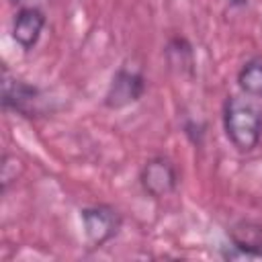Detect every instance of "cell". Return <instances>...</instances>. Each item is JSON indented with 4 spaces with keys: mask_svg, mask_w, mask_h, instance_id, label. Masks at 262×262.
I'll return each instance as SVG.
<instances>
[{
    "mask_svg": "<svg viewBox=\"0 0 262 262\" xmlns=\"http://www.w3.org/2000/svg\"><path fill=\"white\" fill-rule=\"evenodd\" d=\"M223 131L237 151L250 154L256 149L262 139V106L256 98L248 94L227 96L223 104Z\"/></svg>",
    "mask_w": 262,
    "mask_h": 262,
    "instance_id": "6da1fadb",
    "label": "cell"
},
{
    "mask_svg": "<svg viewBox=\"0 0 262 262\" xmlns=\"http://www.w3.org/2000/svg\"><path fill=\"white\" fill-rule=\"evenodd\" d=\"M45 23H47V18H45L43 10H39L35 6H25L12 18V39L25 51H31L39 43Z\"/></svg>",
    "mask_w": 262,
    "mask_h": 262,
    "instance_id": "52a82bcc",
    "label": "cell"
},
{
    "mask_svg": "<svg viewBox=\"0 0 262 262\" xmlns=\"http://www.w3.org/2000/svg\"><path fill=\"white\" fill-rule=\"evenodd\" d=\"M139 184L143 192L151 199L170 196L178 188V170L172 160L164 156H154L141 166Z\"/></svg>",
    "mask_w": 262,
    "mask_h": 262,
    "instance_id": "277c9868",
    "label": "cell"
},
{
    "mask_svg": "<svg viewBox=\"0 0 262 262\" xmlns=\"http://www.w3.org/2000/svg\"><path fill=\"white\" fill-rule=\"evenodd\" d=\"M233 4H244V2H248V0H231Z\"/></svg>",
    "mask_w": 262,
    "mask_h": 262,
    "instance_id": "30bf717a",
    "label": "cell"
},
{
    "mask_svg": "<svg viewBox=\"0 0 262 262\" xmlns=\"http://www.w3.org/2000/svg\"><path fill=\"white\" fill-rule=\"evenodd\" d=\"M80 219H82V229H84L88 250L102 248L106 242H111L119 233L123 225L121 213L115 207L104 203L84 207L80 211Z\"/></svg>",
    "mask_w": 262,
    "mask_h": 262,
    "instance_id": "7a4b0ae2",
    "label": "cell"
},
{
    "mask_svg": "<svg viewBox=\"0 0 262 262\" xmlns=\"http://www.w3.org/2000/svg\"><path fill=\"white\" fill-rule=\"evenodd\" d=\"M225 260H262V225L239 221L229 229V246L221 252Z\"/></svg>",
    "mask_w": 262,
    "mask_h": 262,
    "instance_id": "8992f818",
    "label": "cell"
},
{
    "mask_svg": "<svg viewBox=\"0 0 262 262\" xmlns=\"http://www.w3.org/2000/svg\"><path fill=\"white\" fill-rule=\"evenodd\" d=\"M145 88H147V84H145L143 74L123 66L111 78V84L104 94V106L111 111L131 106L137 100H141V96L145 94Z\"/></svg>",
    "mask_w": 262,
    "mask_h": 262,
    "instance_id": "5b68a950",
    "label": "cell"
},
{
    "mask_svg": "<svg viewBox=\"0 0 262 262\" xmlns=\"http://www.w3.org/2000/svg\"><path fill=\"white\" fill-rule=\"evenodd\" d=\"M237 86L252 98H262V57L248 59L237 72Z\"/></svg>",
    "mask_w": 262,
    "mask_h": 262,
    "instance_id": "ba28073f",
    "label": "cell"
},
{
    "mask_svg": "<svg viewBox=\"0 0 262 262\" xmlns=\"http://www.w3.org/2000/svg\"><path fill=\"white\" fill-rule=\"evenodd\" d=\"M166 55H168V61L172 68H178L180 72H192V66H194V59H192V47L188 45L186 39L182 37H174L170 39L168 47H166Z\"/></svg>",
    "mask_w": 262,
    "mask_h": 262,
    "instance_id": "9c48e42d",
    "label": "cell"
},
{
    "mask_svg": "<svg viewBox=\"0 0 262 262\" xmlns=\"http://www.w3.org/2000/svg\"><path fill=\"white\" fill-rule=\"evenodd\" d=\"M2 104L6 111H12L23 117H41L45 115V96L37 86H31L23 80L12 78L4 70L2 82Z\"/></svg>",
    "mask_w": 262,
    "mask_h": 262,
    "instance_id": "3957f363",
    "label": "cell"
},
{
    "mask_svg": "<svg viewBox=\"0 0 262 262\" xmlns=\"http://www.w3.org/2000/svg\"><path fill=\"white\" fill-rule=\"evenodd\" d=\"M10 2H20V0H10Z\"/></svg>",
    "mask_w": 262,
    "mask_h": 262,
    "instance_id": "8fae6325",
    "label": "cell"
}]
</instances>
